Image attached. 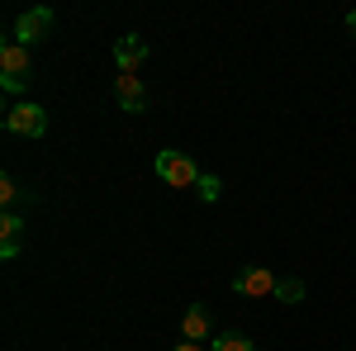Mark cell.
Segmentation results:
<instances>
[{"label":"cell","instance_id":"obj_1","mask_svg":"<svg viewBox=\"0 0 356 351\" xmlns=\"http://www.w3.org/2000/svg\"><path fill=\"white\" fill-rule=\"evenodd\" d=\"M29 81H33V57H29V48L19 38H5L0 43V85L15 95V90H29Z\"/></svg>","mask_w":356,"mask_h":351},{"label":"cell","instance_id":"obj_2","mask_svg":"<svg viewBox=\"0 0 356 351\" xmlns=\"http://www.w3.org/2000/svg\"><path fill=\"white\" fill-rule=\"evenodd\" d=\"M157 176H162L166 186H176V190H191L200 186V166H195L191 152H176V147H166V152H157Z\"/></svg>","mask_w":356,"mask_h":351},{"label":"cell","instance_id":"obj_3","mask_svg":"<svg viewBox=\"0 0 356 351\" xmlns=\"http://www.w3.org/2000/svg\"><path fill=\"white\" fill-rule=\"evenodd\" d=\"M5 133H19V138H43L48 133V109L24 100V105H10L5 109Z\"/></svg>","mask_w":356,"mask_h":351},{"label":"cell","instance_id":"obj_4","mask_svg":"<svg viewBox=\"0 0 356 351\" xmlns=\"http://www.w3.org/2000/svg\"><path fill=\"white\" fill-rule=\"evenodd\" d=\"M53 24H57L53 10H43V5H38V10H24V15L15 19V38H19L24 48H33V43H43V38L53 33Z\"/></svg>","mask_w":356,"mask_h":351},{"label":"cell","instance_id":"obj_5","mask_svg":"<svg viewBox=\"0 0 356 351\" xmlns=\"http://www.w3.org/2000/svg\"><path fill=\"white\" fill-rule=\"evenodd\" d=\"M275 275L271 266H243L238 275H233V290L238 295H247V299H261V295H275Z\"/></svg>","mask_w":356,"mask_h":351},{"label":"cell","instance_id":"obj_6","mask_svg":"<svg viewBox=\"0 0 356 351\" xmlns=\"http://www.w3.org/2000/svg\"><path fill=\"white\" fill-rule=\"evenodd\" d=\"M143 62H147V43H143L138 33H124V38L114 43V67H119L124 76H138Z\"/></svg>","mask_w":356,"mask_h":351},{"label":"cell","instance_id":"obj_7","mask_svg":"<svg viewBox=\"0 0 356 351\" xmlns=\"http://www.w3.org/2000/svg\"><path fill=\"white\" fill-rule=\"evenodd\" d=\"M114 100H119V109L124 114H143L147 109V90H143V76H114Z\"/></svg>","mask_w":356,"mask_h":351},{"label":"cell","instance_id":"obj_8","mask_svg":"<svg viewBox=\"0 0 356 351\" xmlns=\"http://www.w3.org/2000/svg\"><path fill=\"white\" fill-rule=\"evenodd\" d=\"M181 337H186V342H214V327H209V309H204V304H191V309H186Z\"/></svg>","mask_w":356,"mask_h":351},{"label":"cell","instance_id":"obj_9","mask_svg":"<svg viewBox=\"0 0 356 351\" xmlns=\"http://www.w3.org/2000/svg\"><path fill=\"white\" fill-rule=\"evenodd\" d=\"M19 247H24V218L10 209V214L0 218V256L10 261V256H19Z\"/></svg>","mask_w":356,"mask_h":351},{"label":"cell","instance_id":"obj_10","mask_svg":"<svg viewBox=\"0 0 356 351\" xmlns=\"http://www.w3.org/2000/svg\"><path fill=\"white\" fill-rule=\"evenodd\" d=\"M275 299H280V304H300V299H304V280L280 275V280H275Z\"/></svg>","mask_w":356,"mask_h":351},{"label":"cell","instance_id":"obj_11","mask_svg":"<svg viewBox=\"0 0 356 351\" xmlns=\"http://www.w3.org/2000/svg\"><path fill=\"white\" fill-rule=\"evenodd\" d=\"M209 347H214V351H257V342H247L243 332H219Z\"/></svg>","mask_w":356,"mask_h":351},{"label":"cell","instance_id":"obj_12","mask_svg":"<svg viewBox=\"0 0 356 351\" xmlns=\"http://www.w3.org/2000/svg\"><path fill=\"white\" fill-rule=\"evenodd\" d=\"M19 195H24V190L15 186V176H0V199H5V214L19 204Z\"/></svg>","mask_w":356,"mask_h":351},{"label":"cell","instance_id":"obj_13","mask_svg":"<svg viewBox=\"0 0 356 351\" xmlns=\"http://www.w3.org/2000/svg\"><path fill=\"white\" fill-rule=\"evenodd\" d=\"M219 195H223V181H219V176H200V199H204V204H214Z\"/></svg>","mask_w":356,"mask_h":351},{"label":"cell","instance_id":"obj_14","mask_svg":"<svg viewBox=\"0 0 356 351\" xmlns=\"http://www.w3.org/2000/svg\"><path fill=\"white\" fill-rule=\"evenodd\" d=\"M176 351H214V347H209V342H186V337H181V342H176Z\"/></svg>","mask_w":356,"mask_h":351},{"label":"cell","instance_id":"obj_15","mask_svg":"<svg viewBox=\"0 0 356 351\" xmlns=\"http://www.w3.org/2000/svg\"><path fill=\"white\" fill-rule=\"evenodd\" d=\"M347 28H352V38H356V10H352V15H347Z\"/></svg>","mask_w":356,"mask_h":351}]
</instances>
